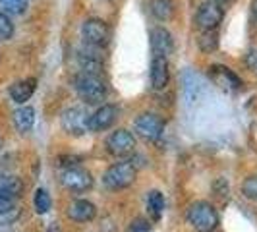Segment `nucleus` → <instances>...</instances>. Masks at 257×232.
Masks as SVG:
<instances>
[{
	"label": "nucleus",
	"instance_id": "nucleus-16",
	"mask_svg": "<svg viewBox=\"0 0 257 232\" xmlns=\"http://www.w3.org/2000/svg\"><path fill=\"white\" fill-rule=\"evenodd\" d=\"M35 89H37V79L35 77H27V79H22V81H16L10 87V97H12L14 103L26 104L33 97Z\"/></svg>",
	"mask_w": 257,
	"mask_h": 232
},
{
	"label": "nucleus",
	"instance_id": "nucleus-26",
	"mask_svg": "<svg viewBox=\"0 0 257 232\" xmlns=\"http://www.w3.org/2000/svg\"><path fill=\"white\" fill-rule=\"evenodd\" d=\"M245 66H247V70H249L251 74L257 76V49L247 51V54H245Z\"/></svg>",
	"mask_w": 257,
	"mask_h": 232
},
{
	"label": "nucleus",
	"instance_id": "nucleus-18",
	"mask_svg": "<svg viewBox=\"0 0 257 232\" xmlns=\"http://www.w3.org/2000/svg\"><path fill=\"white\" fill-rule=\"evenodd\" d=\"M35 124V110L31 106H20L14 112V126L20 134H27Z\"/></svg>",
	"mask_w": 257,
	"mask_h": 232
},
{
	"label": "nucleus",
	"instance_id": "nucleus-20",
	"mask_svg": "<svg viewBox=\"0 0 257 232\" xmlns=\"http://www.w3.org/2000/svg\"><path fill=\"white\" fill-rule=\"evenodd\" d=\"M197 45H199L201 52H207V54L215 52L217 51V47H219V31H217V29H207V31H201Z\"/></svg>",
	"mask_w": 257,
	"mask_h": 232
},
{
	"label": "nucleus",
	"instance_id": "nucleus-10",
	"mask_svg": "<svg viewBox=\"0 0 257 232\" xmlns=\"http://www.w3.org/2000/svg\"><path fill=\"white\" fill-rule=\"evenodd\" d=\"M209 77L215 81V85H219L220 89L228 91V93H234V91H238L242 87L240 77L236 76L230 68H226V66H211L209 68Z\"/></svg>",
	"mask_w": 257,
	"mask_h": 232
},
{
	"label": "nucleus",
	"instance_id": "nucleus-9",
	"mask_svg": "<svg viewBox=\"0 0 257 232\" xmlns=\"http://www.w3.org/2000/svg\"><path fill=\"white\" fill-rule=\"evenodd\" d=\"M134 147H136V138L128 130H116L106 140V149L114 157H126L134 151Z\"/></svg>",
	"mask_w": 257,
	"mask_h": 232
},
{
	"label": "nucleus",
	"instance_id": "nucleus-8",
	"mask_svg": "<svg viewBox=\"0 0 257 232\" xmlns=\"http://www.w3.org/2000/svg\"><path fill=\"white\" fill-rule=\"evenodd\" d=\"M60 182L64 186L66 190L70 192H87L91 186H93V178L87 170L83 168H76V167H70L66 168L60 176Z\"/></svg>",
	"mask_w": 257,
	"mask_h": 232
},
{
	"label": "nucleus",
	"instance_id": "nucleus-15",
	"mask_svg": "<svg viewBox=\"0 0 257 232\" xmlns=\"http://www.w3.org/2000/svg\"><path fill=\"white\" fill-rule=\"evenodd\" d=\"M97 215V207L87 199H76L68 207V217L76 222H89Z\"/></svg>",
	"mask_w": 257,
	"mask_h": 232
},
{
	"label": "nucleus",
	"instance_id": "nucleus-7",
	"mask_svg": "<svg viewBox=\"0 0 257 232\" xmlns=\"http://www.w3.org/2000/svg\"><path fill=\"white\" fill-rule=\"evenodd\" d=\"M134 128L138 132V136H142L143 140L157 142L163 136V132H165V122H163V118H159L157 114L145 112V114L138 116Z\"/></svg>",
	"mask_w": 257,
	"mask_h": 232
},
{
	"label": "nucleus",
	"instance_id": "nucleus-17",
	"mask_svg": "<svg viewBox=\"0 0 257 232\" xmlns=\"http://www.w3.org/2000/svg\"><path fill=\"white\" fill-rule=\"evenodd\" d=\"M24 192V182L12 174H0V197L16 199Z\"/></svg>",
	"mask_w": 257,
	"mask_h": 232
},
{
	"label": "nucleus",
	"instance_id": "nucleus-5",
	"mask_svg": "<svg viewBox=\"0 0 257 232\" xmlns=\"http://www.w3.org/2000/svg\"><path fill=\"white\" fill-rule=\"evenodd\" d=\"M89 118L91 114L83 106H72L62 112V128L70 136H83L89 132Z\"/></svg>",
	"mask_w": 257,
	"mask_h": 232
},
{
	"label": "nucleus",
	"instance_id": "nucleus-6",
	"mask_svg": "<svg viewBox=\"0 0 257 232\" xmlns=\"http://www.w3.org/2000/svg\"><path fill=\"white\" fill-rule=\"evenodd\" d=\"M222 18H224V8L215 0H207L199 6V10L195 14V26L201 31L217 29L219 24L222 22Z\"/></svg>",
	"mask_w": 257,
	"mask_h": 232
},
{
	"label": "nucleus",
	"instance_id": "nucleus-3",
	"mask_svg": "<svg viewBox=\"0 0 257 232\" xmlns=\"http://www.w3.org/2000/svg\"><path fill=\"white\" fill-rule=\"evenodd\" d=\"M138 170L132 163H116L104 172L103 182L108 190H122L134 184Z\"/></svg>",
	"mask_w": 257,
	"mask_h": 232
},
{
	"label": "nucleus",
	"instance_id": "nucleus-11",
	"mask_svg": "<svg viewBox=\"0 0 257 232\" xmlns=\"http://www.w3.org/2000/svg\"><path fill=\"white\" fill-rule=\"evenodd\" d=\"M149 43H151V51L153 56H165L172 54L174 51V39L170 35V31L165 27H153L149 31Z\"/></svg>",
	"mask_w": 257,
	"mask_h": 232
},
{
	"label": "nucleus",
	"instance_id": "nucleus-23",
	"mask_svg": "<svg viewBox=\"0 0 257 232\" xmlns=\"http://www.w3.org/2000/svg\"><path fill=\"white\" fill-rule=\"evenodd\" d=\"M33 205H35V211H37L39 215H45V213H49V209H51L52 201H51V195L47 193V190H43V188H39L35 195H33Z\"/></svg>",
	"mask_w": 257,
	"mask_h": 232
},
{
	"label": "nucleus",
	"instance_id": "nucleus-27",
	"mask_svg": "<svg viewBox=\"0 0 257 232\" xmlns=\"http://www.w3.org/2000/svg\"><path fill=\"white\" fill-rule=\"evenodd\" d=\"M128 232H151V224L145 220H136V222H132Z\"/></svg>",
	"mask_w": 257,
	"mask_h": 232
},
{
	"label": "nucleus",
	"instance_id": "nucleus-31",
	"mask_svg": "<svg viewBox=\"0 0 257 232\" xmlns=\"http://www.w3.org/2000/svg\"><path fill=\"white\" fill-rule=\"evenodd\" d=\"M215 2H219V4H222V2H226V0H215Z\"/></svg>",
	"mask_w": 257,
	"mask_h": 232
},
{
	"label": "nucleus",
	"instance_id": "nucleus-4",
	"mask_svg": "<svg viewBox=\"0 0 257 232\" xmlns=\"http://www.w3.org/2000/svg\"><path fill=\"white\" fill-rule=\"evenodd\" d=\"M81 35H83V41L87 45L103 49L110 41V27H108L106 22L99 20V18H89L81 26Z\"/></svg>",
	"mask_w": 257,
	"mask_h": 232
},
{
	"label": "nucleus",
	"instance_id": "nucleus-29",
	"mask_svg": "<svg viewBox=\"0 0 257 232\" xmlns=\"http://www.w3.org/2000/svg\"><path fill=\"white\" fill-rule=\"evenodd\" d=\"M251 10H253V14H255V18H257V0L251 2Z\"/></svg>",
	"mask_w": 257,
	"mask_h": 232
},
{
	"label": "nucleus",
	"instance_id": "nucleus-24",
	"mask_svg": "<svg viewBox=\"0 0 257 232\" xmlns=\"http://www.w3.org/2000/svg\"><path fill=\"white\" fill-rule=\"evenodd\" d=\"M14 37V24L10 16L0 12V41H10Z\"/></svg>",
	"mask_w": 257,
	"mask_h": 232
},
{
	"label": "nucleus",
	"instance_id": "nucleus-19",
	"mask_svg": "<svg viewBox=\"0 0 257 232\" xmlns=\"http://www.w3.org/2000/svg\"><path fill=\"white\" fill-rule=\"evenodd\" d=\"M149 12L153 14L159 22H168L174 16V2L172 0H151Z\"/></svg>",
	"mask_w": 257,
	"mask_h": 232
},
{
	"label": "nucleus",
	"instance_id": "nucleus-28",
	"mask_svg": "<svg viewBox=\"0 0 257 232\" xmlns=\"http://www.w3.org/2000/svg\"><path fill=\"white\" fill-rule=\"evenodd\" d=\"M14 211V199H6V197H0V217L2 215H8Z\"/></svg>",
	"mask_w": 257,
	"mask_h": 232
},
{
	"label": "nucleus",
	"instance_id": "nucleus-2",
	"mask_svg": "<svg viewBox=\"0 0 257 232\" xmlns=\"http://www.w3.org/2000/svg\"><path fill=\"white\" fill-rule=\"evenodd\" d=\"M186 219L197 232H211L215 230L217 224H219L217 211L207 201H195V203H192L190 209H188V213H186Z\"/></svg>",
	"mask_w": 257,
	"mask_h": 232
},
{
	"label": "nucleus",
	"instance_id": "nucleus-25",
	"mask_svg": "<svg viewBox=\"0 0 257 232\" xmlns=\"http://www.w3.org/2000/svg\"><path fill=\"white\" fill-rule=\"evenodd\" d=\"M242 193L247 199H257V176L245 178L244 184H242Z\"/></svg>",
	"mask_w": 257,
	"mask_h": 232
},
{
	"label": "nucleus",
	"instance_id": "nucleus-22",
	"mask_svg": "<svg viewBox=\"0 0 257 232\" xmlns=\"http://www.w3.org/2000/svg\"><path fill=\"white\" fill-rule=\"evenodd\" d=\"M29 0H0V12L8 16H20L26 12Z\"/></svg>",
	"mask_w": 257,
	"mask_h": 232
},
{
	"label": "nucleus",
	"instance_id": "nucleus-21",
	"mask_svg": "<svg viewBox=\"0 0 257 232\" xmlns=\"http://www.w3.org/2000/svg\"><path fill=\"white\" fill-rule=\"evenodd\" d=\"M147 207L153 213L155 219H159L163 215V211H165V197H163V193L159 192V190L149 192V195H147Z\"/></svg>",
	"mask_w": 257,
	"mask_h": 232
},
{
	"label": "nucleus",
	"instance_id": "nucleus-1",
	"mask_svg": "<svg viewBox=\"0 0 257 232\" xmlns=\"http://www.w3.org/2000/svg\"><path fill=\"white\" fill-rule=\"evenodd\" d=\"M74 87L77 95L81 97V101H85L87 104L103 103L106 97V85L99 74H87V72L77 74L74 77Z\"/></svg>",
	"mask_w": 257,
	"mask_h": 232
},
{
	"label": "nucleus",
	"instance_id": "nucleus-13",
	"mask_svg": "<svg viewBox=\"0 0 257 232\" xmlns=\"http://www.w3.org/2000/svg\"><path fill=\"white\" fill-rule=\"evenodd\" d=\"M77 62H79V68L87 74H99L103 68V58L99 54V49L91 45H87V49L83 47L77 52Z\"/></svg>",
	"mask_w": 257,
	"mask_h": 232
},
{
	"label": "nucleus",
	"instance_id": "nucleus-12",
	"mask_svg": "<svg viewBox=\"0 0 257 232\" xmlns=\"http://www.w3.org/2000/svg\"><path fill=\"white\" fill-rule=\"evenodd\" d=\"M118 116V108L114 104H103L95 110V114L89 118V132H104L108 130L116 122Z\"/></svg>",
	"mask_w": 257,
	"mask_h": 232
},
{
	"label": "nucleus",
	"instance_id": "nucleus-30",
	"mask_svg": "<svg viewBox=\"0 0 257 232\" xmlns=\"http://www.w3.org/2000/svg\"><path fill=\"white\" fill-rule=\"evenodd\" d=\"M4 170H6V165H4V161H0V174H4Z\"/></svg>",
	"mask_w": 257,
	"mask_h": 232
},
{
	"label": "nucleus",
	"instance_id": "nucleus-14",
	"mask_svg": "<svg viewBox=\"0 0 257 232\" xmlns=\"http://www.w3.org/2000/svg\"><path fill=\"white\" fill-rule=\"evenodd\" d=\"M170 79V68L165 56H153L151 60V85L153 89H165Z\"/></svg>",
	"mask_w": 257,
	"mask_h": 232
}]
</instances>
